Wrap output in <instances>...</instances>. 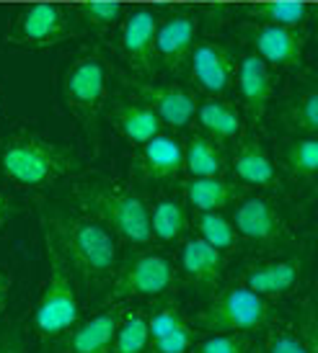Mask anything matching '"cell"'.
Instances as JSON below:
<instances>
[{
	"instance_id": "31",
	"label": "cell",
	"mask_w": 318,
	"mask_h": 353,
	"mask_svg": "<svg viewBox=\"0 0 318 353\" xmlns=\"http://www.w3.org/2000/svg\"><path fill=\"white\" fill-rule=\"evenodd\" d=\"M254 13L267 23H274V26H298L308 13V3H303V0H267V3L256 6Z\"/></svg>"
},
{
	"instance_id": "20",
	"label": "cell",
	"mask_w": 318,
	"mask_h": 353,
	"mask_svg": "<svg viewBox=\"0 0 318 353\" xmlns=\"http://www.w3.org/2000/svg\"><path fill=\"white\" fill-rule=\"evenodd\" d=\"M264 353H316V323L313 310L306 307L303 320L295 325H269L261 343Z\"/></svg>"
},
{
	"instance_id": "30",
	"label": "cell",
	"mask_w": 318,
	"mask_h": 353,
	"mask_svg": "<svg viewBox=\"0 0 318 353\" xmlns=\"http://www.w3.org/2000/svg\"><path fill=\"white\" fill-rule=\"evenodd\" d=\"M285 168L292 173V178L313 181L318 170V139L313 134L292 139L285 150Z\"/></svg>"
},
{
	"instance_id": "36",
	"label": "cell",
	"mask_w": 318,
	"mask_h": 353,
	"mask_svg": "<svg viewBox=\"0 0 318 353\" xmlns=\"http://www.w3.org/2000/svg\"><path fill=\"white\" fill-rule=\"evenodd\" d=\"M10 274H6L3 268H0V312L6 310V302H8V294H10Z\"/></svg>"
},
{
	"instance_id": "28",
	"label": "cell",
	"mask_w": 318,
	"mask_h": 353,
	"mask_svg": "<svg viewBox=\"0 0 318 353\" xmlns=\"http://www.w3.org/2000/svg\"><path fill=\"white\" fill-rule=\"evenodd\" d=\"M148 317L142 310H124L109 353H148Z\"/></svg>"
},
{
	"instance_id": "14",
	"label": "cell",
	"mask_w": 318,
	"mask_h": 353,
	"mask_svg": "<svg viewBox=\"0 0 318 353\" xmlns=\"http://www.w3.org/2000/svg\"><path fill=\"white\" fill-rule=\"evenodd\" d=\"M199 21L189 10H179L156 26V39H153V52L158 54L171 70H179L181 62L189 57L197 37Z\"/></svg>"
},
{
	"instance_id": "10",
	"label": "cell",
	"mask_w": 318,
	"mask_h": 353,
	"mask_svg": "<svg viewBox=\"0 0 318 353\" xmlns=\"http://www.w3.org/2000/svg\"><path fill=\"white\" fill-rule=\"evenodd\" d=\"M124 307L122 304H106V310L93 314L86 323H75L68 333L52 341L57 353H109L111 341L117 333Z\"/></svg>"
},
{
	"instance_id": "32",
	"label": "cell",
	"mask_w": 318,
	"mask_h": 353,
	"mask_svg": "<svg viewBox=\"0 0 318 353\" xmlns=\"http://www.w3.org/2000/svg\"><path fill=\"white\" fill-rule=\"evenodd\" d=\"M251 333H215L191 345V353H249Z\"/></svg>"
},
{
	"instance_id": "17",
	"label": "cell",
	"mask_w": 318,
	"mask_h": 353,
	"mask_svg": "<svg viewBox=\"0 0 318 353\" xmlns=\"http://www.w3.org/2000/svg\"><path fill=\"white\" fill-rule=\"evenodd\" d=\"M138 157L140 173L148 181H174L184 170V145L171 134H156Z\"/></svg>"
},
{
	"instance_id": "39",
	"label": "cell",
	"mask_w": 318,
	"mask_h": 353,
	"mask_svg": "<svg viewBox=\"0 0 318 353\" xmlns=\"http://www.w3.org/2000/svg\"><path fill=\"white\" fill-rule=\"evenodd\" d=\"M303 3H308V0H303Z\"/></svg>"
},
{
	"instance_id": "21",
	"label": "cell",
	"mask_w": 318,
	"mask_h": 353,
	"mask_svg": "<svg viewBox=\"0 0 318 353\" xmlns=\"http://www.w3.org/2000/svg\"><path fill=\"white\" fill-rule=\"evenodd\" d=\"M156 13L148 8L132 10L122 26V50L138 68H148L153 59V39H156Z\"/></svg>"
},
{
	"instance_id": "12",
	"label": "cell",
	"mask_w": 318,
	"mask_h": 353,
	"mask_svg": "<svg viewBox=\"0 0 318 353\" xmlns=\"http://www.w3.org/2000/svg\"><path fill=\"white\" fill-rule=\"evenodd\" d=\"M233 227L238 237L254 240V243H277L285 235V225L282 216L274 209V204L264 196H251L238 201L236 212H233Z\"/></svg>"
},
{
	"instance_id": "2",
	"label": "cell",
	"mask_w": 318,
	"mask_h": 353,
	"mask_svg": "<svg viewBox=\"0 0 318 353\" xmlns=\"http://www.w3.org/2000/svg\"><path fill=\"white\" fill-rule=\"evenodd\" d=\"M78 170V157L39 134L13 132L0 139V173L19 188L37 191L55 186L62 178L75 176Z\"/></svg>"
},
{
	"instance_id": "13",
	"label": "cell",
	"mask_w": 318,
	"mask_h": 353,
	"mask_svg": "<svg viewBox=\"0 0 318 353\" xmlns=\"http://www.w3.org/2000/svg\"><path fill=\"white\" fill-rule=\"evenodd\" d=\"M187 59H189V72L194 83L212 96L225 93L236 78V65H233L228 50L215 41H205V44L194 47Z\"/></svg>"
},
{
	"instance_id": "18",
	"label": "cell",
	"mask_w": 318,
	"mask_h": 353,
	"mask_svg": "<svg viewBox=\"0 0 318 353\" xmlns=\"http://www.w3.org/2000/svg\"><path fill=\"white\" fill-rule=\"evenodd\" d=\"M238 90L243 106L249 111V119L256 124L261 121L267 103L272 99V78H269L267 62L259 54H249L241 59L238 65Z\"/></svg>"
},
{
	"instance_id": "4",
	"label": "cell",
	"mask_w": 318,
	"mask_h": 353,
	"mask_svg": "<svg viewBox=\"0 0 318 353\" xmlns=\"http://www.w3.org/2000/svg\"><path fill=\"white\" fill-rule=\"evenodd\" d=\"M80 204L109 230L132 245H148L150 206L140 191L124 183H93L80 191Z\"/></svg>"
},
{
	"instance_id": "37",
	"label": "cell",
	"mask_w": 318,
	"mask_h": 353,
	"mask_svg": "<svg viewBox=\"0 0 318 353\" xmlns=\"http://www.w3.org/2000/svg\"><path fill=\"white\" fill-rule=\"evenodd\" d=\"M8 216H10V204H8V199H6V194L0 191V230L6 227Z\"/></svg>"
},
{
	"instance_id": "22",
	"label": "cell",
	"mask_w": 318,
	"mask_h": 353,
	"mask_svg": "<svg viewBox=\"0 0 318 353\" xmlns=\"http://www.w3.org/2000/svg\"><path fill=\"white\" fill-rule=\"evenodd\" d=\"M233 173L241 183L259 188H272L277 181V170L272 165V157L267 155V150L261 148V142L256 137L243 139L236 150L233 157Z\"/></svg>"
},
{
	"instance_id": "1",
	"label": "cell",
	"mask_w": 318,
	"mask_h": 353,
	"mask_svg": "<svg viewBox=\"0 0 318 353\" xmlns=\"http://www.w3.org/2000/svg\"><path fill=\"white\" fill-rule=\"evenodd\" d=\"M44 227L57 240L73 271L86 286H106L117 274V240L99 219L88 216H52Z\"/></svg>"
},
{
	"instance_id": "24",
	"label": "cell",
	"mask_w": 318,
	"mask_h": 353,
	"mask_svg": "<svg viewBox=\"0 0 318 353\" xmlns=\"http://www.w3.org/2000/svg\"><path fill=\"white\" fill-rule=\"evenodd\" d=\"M184 170L191 178H223L225 157H223L218 142L205 134H194L184 145Z\"/></svg>"
},
{
	"instance_id": "19",
	"label": "cell",
	"mask_w": 318,
	"mask_h": 353,
	"mask_svg": "<svg viewBox=\"0 0 318 353\" xmlns=\"http://www.w3.org/2000/svg\"><path fill=\"white\" fill-rule=\"evenodd\" d=\"M181 271L191 284L202 286L205 292L215 289L223 276V253L202 237H191L181 248Z\"/></svg>"
},
{
	"instance_id": "27",
	"label": "cell",
	"mask_w": 318,
	"mask_h": 353,
	"mask_svg": "<svg viewBox=\"0 0 318 353\" xmlns=\"http://www.w3.org/2000/svg\"><path fill=\"white\" fill-rule=\"evenodd\" d=\"M187 209L176 199H160L150 209V232L160 243H176L187 232Z\"/></svg>"
},
{
	"instance_id": "11",
	"label": "cell",
	"mask_w": 318,
	"mask_h": 353,
	"mask_svg": "<svg viewBox=\"0 0 318 353\" xmlns=\"http://www.w3.org/2000/svg\"><path fill=\"white\" fill-rule=\"evenodd\" d=\"M303 274V261L300 258H279V261H267V263H254L243 271L241 284L256 292L264 299H282L292 294L300 284Z\"/></svg>"
},
{
	"instance_id": "29",
	"label": "cell",
	"mask_w": 318,
	"mask_h": 353,
	"mask_svg": "<svg viewBox=\"0 0 318 353\" xmlns=\"http://www.w3.org/2000/svg\"><path fill=\"white\" fill-rule=\"evenodd\" d=\"M199 237L209 243V245L220 250V253H230L236 243H238V232L228 216H223L220 212H199L197 219Z\"/></svg>"
},
{
	"instance_id": "35",
	"label": "cell",
	"mask_w": 318,
	"mask_h": 353,
	"mask_svg": "<svg viewBox=\"0 0 318 353\" xmlns=\"http://www.w3.org/2000/svg\"><path fill=\"white\" fill-rule=\"evenodd\" d=\"M0 353H26V338L19 327H8L0 333Z\"/></svg>"
},
{
	"instance_id": "16",
	"label": "cell",
	"mask_w": 318,
	"mask_h": 353,
	"mask_svg": "<svg viewBox=\"0 0 318 353\" xmlns=\"http://www.w3.org/2000/svg\"><path fill=\"white\" fill-rule=\"evenodd\" d=\"M138 93L142 103L156 111V117L174 129H184L194 119L197 101L189 90L179 85H153V83H140Z\"/></svg>"
},
{
	"instance_id": "5",
	"label": "cell",
	"mask_w": 318,
	"mask_h": 353,
	"mask_svg": "<svg viewBox=\"0 0 318 353\" xmlns=\"http://www.w3.org/2000/svg\"><path fill=\"white\" fill-rule=\"evenodd\" d=\"M272 320L269 299L243 284H233L220 289L209 299V304L191 320L197 333H256L264 330Z\"/></svg>"
},
{
	"instance_id": "25",
	"label": "cell",
	"mask_w": 318,
	"mask_h": 353,
	"mask_svg": "<svg viewBox=\"0 0 318 353\" xmlns=\"http://www.w3.org/2000/svg\"><path fill=\"white\" fill-rule=\"evenodd\" d=\"M184 194L197 212H223L241 196L238 188L223 178H191L184 186Z\"/></svg>"
},
{
	"instance_id": "15",
	"label": "cell",
	"mask_w": 318,
	"mask_h": 353,
	"mask_svg": "<svg viewBox=\"0 0 318 353\" xmlns=\"http://www.w3.org/2000/svg\"><path fill=\"white\" fill-rule=\"evenodd\" d=\"M303 44H306V34L298 31V26L264 23V26H259L254 31L256 54L267 65H274V68H295V65H300Z\"/></svg>"
},
{
	"instance_id": "38",
	"label": "cell",
	"mask_w": 318,
	"mask_h": 353,
	"mask_svg": "<svg viewBox=\"0 0 318 353\" xmlns=\"http://www.w3.org/2000/svg\"><path fill=\"white\" fill-rule=\"evenodd\" d=\"M249 353H264L261 351V345H251V351Z\"/></svg>"
},
{
	"instance_id": "33",
	"label": "cell",
	"mask_w": 318,
	"mask_h": 353,
	"mask_svg": "<svg viewBox=\"0 0 318 353\" xmlns=\"http://www.w3.org/2000/svg\"><path fill=\"white\" fill-rule=\"evenodd\" d=\"M290 127L306 132V134H316L318 132V93L308 90L306 96H300L298 103L290 111Z\"/></svg>"
},
{
	"instance_id": "9",
	"label": "cell",
	"mask_w": 318,
	"mask_h": 353,
	"mask_svg": "<svg viewBox=\"0 0 318 353\" xmlns=\"http://www.w3.org/2000/svg\"><path fill=\"white\" fill-rule=\"evenodd\" d=\"M148 317V353H189L197 343V327L187 320L181 304L174 296H158Z\"/></svg>"
},
{
	"instance_id": "6",
	"label": "cell",
	"mask_w": 318,
	"mask_h": 353,
	"mask_svg": "<svg viewBox=\"0 0 318 353\" xmlns=\"http://www.w3.org/2000/svg\"><path fill=\"white\" fill-rule=\"evenodd\" d=\"M176 281V268L166 255H135L109 281L104 304H122L129 299H158L166 296Z\"/></svg>"
},
{
	"instance_id": "26",
	"label": "cell",
	"mask_w": 318,
	"mask_h": 353,
	"mask_svg": "<svg viewBox=\"0 0 318 353\" xmlns=\"http://www.w3.org/2000/svg\"><path fill=\"white\" fill-rule=\"evenodd\" d=\"M199 127L207 132V137L212 139H236L241 137V114L236 106H230L225 101L209 99L205 103H199L197 111Z\"/></svg>"
},
{
	"instance_id": "7",
	"label": "cell",
	"mask_w": 318,
	"mask_h": 353,
	"mask_svg": "<svg viewBox=\"0 0 318 353\" xmlns=\"http://www.w3.org/2000/svg\"><path fill=\"white\" fill-rule=\"evenodd\" d=\"M62 96L68 108L83 121V127L88 129L93 139H99V114L106 101V70L99 57H80L73 62V68L65 72L62 80Z\"/></svg>"
},
{
	"instance_id": "3",
	"label": "cell",
	"mask_w": 318,
	"mask_h": 353,
	"mask_svg": "<svg viewBox=\"0 0 318 353\" xmlns=\"http://www.w3.org/2000/svg\"><path fill=\"white\" fill-rule=\"evenodd\" d=\"M44 253H47V281L41 286L39 302L34 310V333L41 341L52 343L78 323L80 299L75 271L47 227H44Z\"/></svg>"
},
{
	"instance_id": "34",
	"label": "cell",
	"mask_w": 318,
	"mask_h": 353,
	"mask_svg": "<svg viewBox=\"0 0 318 353\" xmlns=\"http://www.w3.org/2000/svg\"><path fill=\"white\" fill-rule=\"evenodd\" d=\"M80 13L93 26H111L122 16V6L117 0H83Z\"/></svg>"
},
{
	"instance_id": "8",
	"label": "cell",
	"mask_w": 318,
	"mask_h": 353,
	"mask_svg": "<svg viewBox=\"0 0 318 353\" xmlns=\"http://www.w3.org/2000/svg\"><path fill=\"white\" fill-rule=\"evenodd\" d=\"M68 13L55 3H34L19 10L8 31V41L16 47L47 50L70 37Z\"/></svg>"
},
{
	"instance_id": "40",
	"label": "cell",
	"mask_w": 318,
	"mask_h": 353,
	"mask_svg": "<svg viewBox=\"0 0 318 353\" xmlns=\"http://www.w3.org/2000/svg\"><path fill=\"white\" fill-rule=\"evenodd\" d=\"M189 353H191V351H189Z\"/></svg>"
},
{
	"instance_id": "23",
	"label": "cell",
	"mask_w": 318,
	"mask_h": 353,
	"mask_svg": "<svg viewBox=\"0 0 318 353\" xmlns=\"http://www.w3.org/2000/svg\"><path fill=\"white\" fill-rule=\"evenodd\" d=\"M111 119H114V127L122 132V137L127 139V142H132V145H145L148 139L160 134V119L145 103L120 101L114 106Z\"/></svg>"
}]
</instances>
